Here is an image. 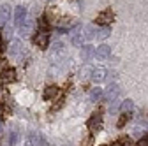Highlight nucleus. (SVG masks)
<instances>
[{
    "mask_svg": "<svg viewBox=\"0 0 148 146\" xmlns=\"http://www.w3.org/2000/svg\"><path fill=\"white\" fill-rule=\"evenodd\" d=\"M92 57H95V48L92 46V44L83 46V49H81V60L86 62V60H90Z\"/></svg>",
    "mask_w": 148,
    "mask_h": 146,
    "instance_id": "obj_10",
    "label": "nucleus"
},
{
    "mask_svg": "<svg viewBox=\"0 0 148 146\" xmlns=\"http://www.w3.org/2000/svg\"><path fill=\"white\" fill-rule=\"evenodd\" d=\"M111 35V28L109 27H104L101 32H97V39H108Z\"/></svg>",
    "mask_w": 148,
    "mask_h": 146,
    "instance_id": "obj_18",
    "label": "nucleus"
},
{
    "mask_svg": "<svg viewBox=\"0 0 148 146\" xmlns=\"http://www.w3.org/2000/svg\"><path fill=\"white\" fill-rule=\"evenodd\" d=\"M92 72H94V69H92L90 65H85V67H81V72H79V74H81V78H92Z\"/></svg>",
    "mask_w": 148,
    "mask_h": 146,
    "instance_id": "obj_23",
    "label": "nucleus"
},
{
    "mask_svg": "<svg viewBox=\"0 0 148 146\" xmlns=\"http://www.w3.org/2000/svg\"><path fill=\"white\" fill-rule=\"evenodd\" d=\"M118 93H120V86H118L116 83L109 85V86L106 88V92H104V100H106V102H113V100H116Z\"/></svg>",
    "mask_w": 148,
    "mask_h": 146,
    "instance_id": "obj_1",
    "label": "nucleus"
},
{
    "mask_svg": "<svg viewBox=\"0 0 148 146\" xmlns=\"http://www.w3.org/2000/svg\"><path fill=\"white\" fill-rule=\"evenodd\" d=\"M0 115H2V106H0Z\"/></svg>",
    "mask_w": 148,
    "mask_h": 146,
    "instance_id": "obj_28",
    "label": "nucleus"
},
{
    "mask_svg": "<svg viewBox=\"0 0 148 146\" xmlns=\"http://www.w3.org/2000/svg\"><path fill=\"white\" fill-rule=\"evenodd\" d=\"M34 42L39 46V48H46L48 46V32H39L34 37Z\"/></svg>",
    "mask_w": 148,
    "mask_h": 146,
    "instance_id": "obj_12",
    "label": "nucleus"
},
{
    "mask_svg": "<svg viewBox=\"0 0 148 146\" xmlns=\"http://www.w3.org/2000/svg\"><path fill=\"white\" fill-rule=\"evenodd\" d=\"M58 95V88L57 86H48L44 92V99L46 100H55V97Z\"/></svg>",
    "mask_w": 148,
    "mask_h": 146,
    "instance_id": "obj_15",
    "label": "nucleus"
},
{
    "mask_svg": "<svg viewBox=\"0 0 148 146\" xmlns=\"http://www.w3.org/2000/svg\"><path fill=\"white\" fill-rule=\"evenodd\" d=\"M116 144H118V146H134L132 141H131V137H127V136H122V137L116 141Z\"/></svg>",
    "mask_w": 148,
    "mask_h": 146,
    "instance_id": "obj_20",
    "label": "nucleus"
},
{
    "mask_svg": "<svg viewBox=\"0 0 148 146\" xmlns=\"http://www.w3.org/2000/svg\"><path fill=\"white\" fill-rule=\"evenodd\" d=\"M39 28H41V32H48V28H49V23H48V18H39Z\"/></svg>",
    "mask_w": 148,
    "mask_h": 146,
    "instance_id": "obj_21",
    "label": "nucleus"
},
{
    "mask_svg": "<svg viewBox=\"0 0 148 146\" xmlns=\"http://www.w3.org/2000/svg\"><path fill=\"white\" fill-rule=\"evenodd\" d=\"M18 28H20V33H21V35H27V33L30 32V21H28V20H25V21H23L20 27H18Z\"/></svg>",
    "mask_w": 148,
    "mask_h": 146,
    "instance_id": "obj_19",
    "label": "nucleus"
},
{
    "mask_svg": "<svg viewBox=\"0 0 148 146\" xmlns=\"http://www.w3.org/2000/svg\"><path fill=\"white\" fill-rule=\"evenodd\" d=\"M102 97H104V90H102V88L95 86L94 90H92V93H90V100H92V102H99Z\"/></svg>",
    "mask_w": 148,
    "mask_h": 146,
    "instance_id": "obj_14",
    "label": "nucleus"
},
{
    "mask_svg": "<svg viewBox=\"0 0 148 146\" xmlns=\"http://www.w3.org/2000/svg\"><path fill=\"white\" fill-rule=\"evenodd\" d=\"M23 144H25V146H46L44 139H42L39 134H30V136H27Z\"/></svg>",
    "mask_w": 148,
    "mask_h": 146,
    "instance_id": "obj_4",
    "label": "nucleus"
},
{
    "mask_svg": "<svg viewBox=\"0 0 148 146\" xmlns=\"http://www.w3.org/2000/svg\"><path fill=\"white\" fill-rule=\"evenodd\" d=\"M14 78H16V72L11 67H5L0 72V83H11V81H14Z\"/></svg>",
    "mask_w": 148,
    "mask_h": 146,
    "instance_id": "obj_8",
    "label": "nucleus"
},
{
    "mask_svg": "<svg viewBox=\"0 0 148 146\" xmlns=\"http://www.w3.org/2000/svg\"><path fill=\"white\" fill-rule=\"evenodd\" d=\"M113 18H115V14L111 12L109 9H106V11H102V12L97 16V23H99V25H104V27H108L111 21H113Z\"/></svg>",
    "mask_w": 148,
    "mask_h": 146,
    "instance_id": "obj_6",
    "label": "nucleus"
},
{
    "mask_svg": "<svg viewBox=\"0 0 148 146\" xmlns=\"http://www.w3.org/2000/svg\"><path fill=\"white\" fill-rule=\"evenodd\" d=\"M106 69L104 67H97V69H94V72H92V79H94V83H102L104 79H106Z\"/></svg>",
    "mask_w": 148,
    "mask_h": 146,
    "instance_id": "obj_9",
    "label": "nucleus"
},
{
    "mask_svg": "<svg viewBox=\"0 0 148 146\" xmlns=\"http://www.w3.org/2000/svg\"><path fill=\"white\" fill-rule=\"evenodd\" d=\"M111 57V48L108 44H101L97 49H95V58L97 60H106Z\"/></svg>",
    "mask_w": 148,
    "mask_h": 146,
    "instance_id": "obj_7",
    "label": "nucleus"
},
{
    "mask_svg": "<svg viewBox=\"0 0 148 146\" xmlns=\"http://www.w3.org/2000/svg\"><path fill=\"white\" fill-rule=\"evenodd\" d=\"M21 51H23V44H21L20 39H12V41L9 42V53H11V57L18 58V57L21 55Z\"/></svg>",
    "mask_w": 148,
    "mask_h": 146,
    "instance_id": "obj_3",
    "label": "nucleus"
},
{
    "mask_svg": "<svg viewBox=\"0 0 148 146\" xmlns=\"http://www.w3.org/2000/svg\"><path fill=\"white\" fill-rule=\"evenodd\" d=\"M129 118H131V115H129V113H123L122 116H120V120H118V123H116V127H118V129H122V127L129 121Z\"/></svg>",
    "mask_w": 148,
    "mask_h": 146,
    "instance_id": "obj_24",
    "label": "nucleus"
},
{
    "mask_svg": "<svg viewBox=\"0 0 148 146\" xmlns=\"http://www.w3.org/2000/svg\"><path fill=\"white\" fill-rule=\"evenodd\" d=\"M25 20H28V18H27V9H25L23 5H18V7L14 9V23L20 27Z\"/></svg>",
    "mask_w": 148,
    "mask_h": 146,
    "instance_id": "obj_5",
    "label": "nucleus"
},
{
    "mask_svg": "<svg viewBox=\"0 0 148 146\" xmlns=\"http://www.w3.org/2000/svg\"><path fill=\"white\" fill-rule=\"evenodd\" d=\"M0 130H2V127H0Z\"/></svg>",
    "mask_w": 148,
    "mask_h": 146,
    "instance_id": "obj_29",
    "label": "nucleus"
},
{
    "mask_svg": "<svg viewBox=\"0 0 148 146\" xmlns=\"http://www.w3.org/2000/svg\"><path fill=\"white\" fill-rule=\"evenodd\" d=\"M83 41H85V37H83V32L74 33V35H72V39H71L72 46H76V48H83Z\"/></svg>",
    "mask_w": 148,
    "mask_h": 146,
    "instance_id": "obj_16",
    "label": "nucleus"
},
{
    "mask_svg": "<svg viewBox=\"0 0 148 146\" xmlns=\"http://www.w3.org/2000/svg\"><path fill=\"white\" fill-rule=\"evenodd\" d=\"M120 106H122V104H120L118 100H113V102H111V106H109V111H111V113H115V111H116V109H118Z\"/></svg>",
    "mask_w": 148,
    "mask_h": 146,
    "instance_id": "obj_25",
    "label": "nucleus"
},
{
    "mask_svg": "<svg viewBox=\"0 0 148 146\" xmlns=\"http://www.w3.org/2000/svg\"><path fill=\"white\" fill-rule=\"evenodd\" d=\"M0 49H2V46H0Z\"/></svg>",
    "mask_w": 148,
    "mask_h": 146,
    "instance_id": "obj_30",
    "label": "nucleus"
},
{
    "mask_svg": "<svg viewBox=\"0 0 148 146\" xmlns=\"http://www.w3.org/2000/svg\"><path fill=\"white\" fill-rule=\"evenodd\" d=\"M101 127H102V116H101V113L92 115V118L88 120V129H90V132H99Z\"/></svg>",
    "mask_w": 148,
    "mask_h": 146,
    "instance_id": "obj_2",
    "label": "nucleus"
},
{
    "mask_svg": "<svg viewBox=\"0 0 148 146\" xmlns=\"http://www.w3.org/2000/svg\"><path fill=\"white\" fill-rule=\"evenodd\" d=\"M81 32H83V37H85V41H92L94 37H97V30H95V27H94V25H88V27H85Z\"/></svg>",
    "mask_w": 148,
    "mask_h": 146,
    "instance_id": "obj_13",
    "label": "nucleus"
},
{
    "mask_svg": "<svg viewBox=\"0 0 148 146\" xmlns=\"http://www.w3.org/2000/svg\"><path fill=\"white\" fill-rule=\"evenodd\" d=\"M16 141H18V132H11V136H9V143H11V146H14Z\"/></svg>",
    "mask_w": 148,
    "mask_h": 146,
    "instance_id": "obj_26",
    "label": "nucleus"
},
{
    "mask_svg": "<svg viewBox=\"0 0 148 146\" xmlns=\"http://www.w3.org/2000/svg\"><path fill=\"white\" fill-rule=\"evenodd\" d=\"M136 146H148V136H143L139 141H138V144Z\"/></svg>",
    "mask_w": 148,
    "mask_h": 146,
    "instance_id": "obj_27",
    "label": "nucleus"
},
{
    "mask_svg": "<svg viewBox=\"0 0 148 146\" xmlns=\"http://www.w3.org/2000/svg\"><path fill=\"white\" fill-rule=\"evenodd\" d=\"M132 106H134V102H132L131 99H125V100L122 102V106H120V107H122V111H123V113H131Z\"/></svg>",
    "mask_w": 148,
    "mask_h": 146,
    "instance_id": "obj_17",
    "label": "nucleus"
},
{
    "mask_svg": "<svg viewBox=\"0 0 148 146\" xmlns=\"http://www.w3.org/2000/svg\"><path fill=\"white\" fill-rule=\"evenodd\" d=\"M62 51H64V44H62V42H55V44H53V49H51V55H53V57H57V55L62 53Z\"/></svg>",
    "mask_w": 148,
    "mask_h": 146,
    "instance_id": "obj_22",
    "label": "nucleus"
},
{
    "mask_svg": "<svg viewBox=\"0 0 148 146\" xmlns=\"http://www.w3.org/2000/svg\"><path fill=\"white\" fill-rule=\"evenodd\" d=\"M9 16H11V7L7 4L4 5H0V27H4L9 20Z\"/></svg>",
    "mask_w": 148,
    "mask_h": 146,
    "instance_id": "obj_11",
    "label": "nucleus"
}]
</instances>
